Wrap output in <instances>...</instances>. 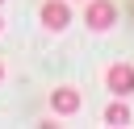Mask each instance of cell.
<instances>
[{
    "mask_svg": "<svg viewBox=\"0 0 134 129\" xmlns=\"http://www.w3.org/2000/svg\"><path fill=\"white\" fill-rule=\"evenodd\" d=\"M113 21H117V8L109 0H88V8H84V25L88 29H109Z\"/></svg>",
    "mask_w": 134,
    "mask_h": 129,
    "instance_id": "1",
    "label": "cell"
},
{
    "mask_svg": "<svg viewBox=\"0 0 134 129\" xmlns=\"http://www.w3.org/2000/svg\"><path fill=\"white\" fill-rule=\"evenodd\" d=\"M42 25L54 29V33L67 29V25H71V8H67L63 0H46V4H42Z\"/></svg>",
    "mask_w": 134,
    "mask_h": 129,
    "instance_id": "2",
    "label": "cell"
},
{
    "mask_svg": "<svg viewBox=\"0 0 134 129\" xmlns=\"http://www.w3.org/2000/svg\"><path fill=\"white\" fill-rule=\"evenodd\" d=\"M105 83H109V92H117V96H130V92H134V67H130V62H117V67H109Z\"/></svg>",
    "mask_w": 134,
    "mask_h": 129,
    "instance_id": "3",
    "label": "cell"
},
{
    "mask_svg": "<svg viewBox=\"0 0 134 129\" xmlns=\"http://www.w3.org/2000/svg\"><path fill=\"white\" fill-rule=\"evenodd\" d=\"M50 108H54L59 117L80 112V92H75V87H54V92H50Z\"/></svg>",
    "mask_w": 134,
    "mask_h": 129,
    "instance_id": "4",
    "label": "cell"
},
{
    "mask_svg": "<svg viewBox=\"0 0 134 129\" xmlns=\"http://www.w3.org/2000/svg\"><path fill=\"white\" fill-rule=\"evenodd\" d=\"M130 121V108L121 104V100H113L109 108H105V125H126Z\"/></svg>",
    "mask_w": 134,
    "mask_h": 129,
    "instance_id": "5",
    "label": "cell"
},
{
    "mask_svg": "<svg viewBox=\"0 0 134 129\" xmlns=\"http://www.w3.org/2000/svg\"><path fill=\"white\" fill-rule=\"evenodd\" d=\"M0 79H4V67H0Z\"/></svg>",
    "mask_w": 134,
    "mask_h": 129,
    "instance_id": "6",
    "label": "cell"
},
{
    "mask_svg": "<svg viewBox=\"0 0 134 129\" xmlns=\"http://www.w3.org/2000/svg\"><path fill=\"white\" fill-rule=\"evenodd\" d=\"M0 29H4V21H0Z\"/></svg>",
    "mask_w": 134,
    "mask_h": 129,
    "instance_id": "7",
    "label": "cell"
},
{
    "mask_svg": "<svg viewBox=\"0 0 134 129\" xmlns=\"http://www.w3.org/2000/svg\"><path fill=\"white\" fill-rule=\"evenodd\" d=\"M0 4H4V0H0Z\"/></svg>",
    "mask_w": 134,
    "mask_h": 129,
    "instance_id": "8",
    "label": "cell"
}]
</instances>
